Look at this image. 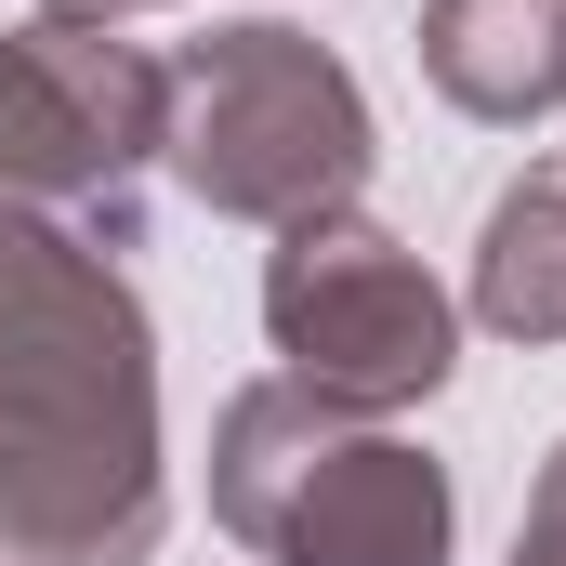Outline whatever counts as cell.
Here are the masks:
<instances>
[{
  "mask_svg": "<svg viewBox=\"0 0 566 566\" xmlns=\"http://www.w3.org/2000/svg\"><path fill=\"white\" fill-rule=\"evenodd\" d=\"M422 80L461 119H554L566 106V0H422Z\"/></svg>",
  "mask_w": 566,
  "mask_h": 566,
  "instance_id": "cell-6",
  "label": "cell"
},
{
  "mask_svg": "<svg viewBox=\"0 0 566 566\" xmlns=\"http://www.w3.org/2000/svg\"><path fill=\"white\" fill-rule=\"evenodd\" d=\"M501 566H566V448L541 461V488H527V527H514V554Z\"/></svg>",
  "mask_w": 566,
  "mask_h": 566,
  "instance_id": "cell-8",
  "label": "cell"
},
{
  "mask_svg": "<svg viewBox=\"0 0 566 566\" xmlns=\"http://www.w3.org/2000/svg\"><path fill=\"white\" fill-rule=\"evenodd\" d=\"M171 145V66L93 27V13H27L0 27V198L53 211L106 251H133V198Z\"/></svg>",
  "mask_w": 566,
  "mask_h": 566,
  "instance_id": "cell-4",
  "label": "cell"
},
{
  "mask_svg": "<svg viewBox=\"0 0 566 566\" xmlns=\"http://www.w3.org/2000/svg\"><path fill=\"white\" fill-rule=\"evenodd\" d=\"M211 514L264 566H448V461L303 382H251L211 422Z\"/></svg>",
  "mask_w": 566,
  "mask_h": 566,
  "instance_id": "cell-2",
  "label": "cell"
},
{
  "mask_svg": "<svg viewBox=\"0 0 566 566\" xmlns=\"http://www.w3.org/2000/svg\"><path fill=\"white\" fill-rule=\"evenodd\" d=\"M158 474V329L106 238L0 198V554L145 566Z\"/></svg>",
  "mask_w": 566,
  "mask_h": 566,
  "instance_id": "cell-1",
  "label": "cell"
},
{
  "mask_svg": "<svg viewBox=\"0 0 566 566\" xmlns=\"http://www.w3.org/2000/svg\"><path fill=\"white\" fill-rule=\"evenodd\" d=\"M474 316L501 343H566V158L514 171L474 238Z\"/></svg>",
  "mask_w": 566,
  "mask_h": 566,
  "instance_id": "cell-7",
  "label": "cell"
},
{
  "mask_svg": "<svg viewBox=\"0 0 566 566\" xmlns=\"http://www.w3.org/2000/svg\"><path fill=\"white\" fill-rule=\"evenodd\" d=\"M158 158L224 224H303L369 185L382 133H369V93L329 40L251 13V27H211L171 53V145Z\"/></svg>",
  "mask_w": 566,
  "mask_h": 566,
  "instance_id": "cell-3",
  "label": "cell"
},
{
  "mask_svg": "<svg viewBox=\"0 0 566 566\" xmlns=\"http://www.w3.org/2000/svg\"><path fill=\"white\" fill-rule=\"evenodd\" d=\"M40 13H93V27H119V13H158V0H40Z\"/></svg>",
  "mask_w": 566,
  "mask_h": 566,
  "instance_id": "cell-9",
  "label": "cell"
},
{
  "mask_svg": "<svg viewBox=\"0 0 566 566\" xmlns=\"http://www.w3.org/2000/svg\"><path fill=\"white\" fill-rule=\"evenodd\" d=\"M264 329H277V356H290L277 382L329 396V409H369V422L422 409L434 382L461 369V303L356 198L277 224V251H264Z\"/></svg>",
  "mask_w": 566,
  "mask_h": 566,
  "instance_id": "cell-5",
  "label": "cell"
}]
</instances>
